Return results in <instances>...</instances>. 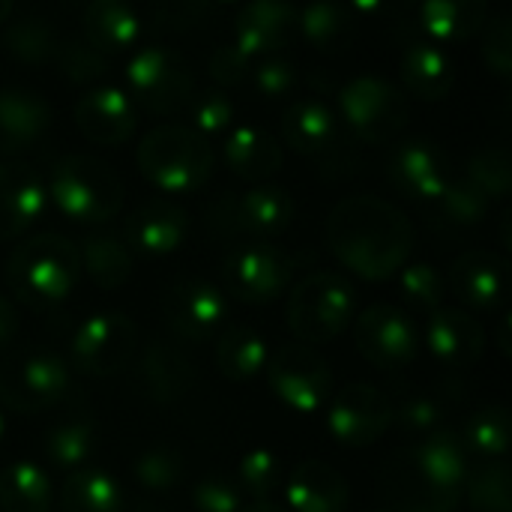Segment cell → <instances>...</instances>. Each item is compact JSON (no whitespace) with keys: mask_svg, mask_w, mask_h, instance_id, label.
<instances>
[{"mask_svg":"<svg viewBox=\"0 0 512 512\" xmlns=\"http://www.w3.org/2000/svg\"><path fill=\"white\" fill-rule=\"evenodd\" d=\"M3 435H6V417H3V411H0V441H3Z\"/></svg>","mask_w":512,"mask_h":512,"instance_id":"cell-61","label":"cell"},{"mask_svg":"<svg viewBox=\"0 0 512 512\" xmlns=\"http://www.w3.org/2000/svg\"><path fill=\"white\" fill-rule=\"evenodd\" d=\"M291 512H345L348 510V480L324 462H303L282 483Z\"/></svg>","mask_w":512,"mask_h":512,"instance_id":"cell-27","label":"cell"},{"mask_svg":"<svg viewBox=\"0 0 512 512\" xmlns=\"http://www.w3.org/2000/svg\"><path fill=\"white\" fill-rule=\"evenodd\" d=\"M222 159H225L228 171L237 174L240 180L261 183L282 168L285 153L270 132H264L258 126H237V129L225 132Z\"/></svg>","mask_w":512,"mask_h":512,"instance_id":"cell-31","label":"cell"},{"mask_svg":"<svg viewBox=\"0 0 512 512\" xmlns=\"http://www.w3.org/2000/svg\"><path fill=\"white\" fill-rule=\"evenodd\" d=\"M252 84L264 99H285L297 90L300 84V72L291 60L285 57H264L255 69H252Z\"/></svg>","mask_w":512,"mask_h":512,"instance_id":"cell-52","label":"cell"},{"mask_svg":"<svg viewBox=\"0 0 512 512\" xmlns=\"http://www.w3.org/2000/svg\"><path fill=\"white\" fill-rule=\"evenodd\" d=\"M354 306H357L354 285L333 270H318L303 276L291 288L285 321L288 330L297 336V342L324 345L345 333V327L354 318Z\"/></svg>","mask_w":512,"mask_h":512,"instance_id":"cell-5","label":"cell"},{"mask_svg":"<svg viewBox=\"0 0 512 512\" xmlns=\"http://www.w3.org/2000/svg\"><path fill=\"white\" fill-rule=\"evenodd\" d=\"M54 489L33 462H15L0 471V512H51Z\"/></svg>","mask_w":512,"mask_h":512,"instance_id":"cell-39","label":"cell"},{"mask_svg":"<svg viewBox=\"0 0 512 512\" xmlns=\"http://www.w3.org/2000/svg\"><path fill=\"white\" fill-rule=\"evenodd\" d=\"M240 512H291V510L279 507L276 501H252V504H246Z\"/></svg>","mask_w":512,"mask_h":512,"instance_id":"cell-58","label":"cell"},{"mask_svg":"<svg viewBox=\"0 0 512 512\" xmlns=\"http://www.w3.org/2000/svg\"><path fill=\"white\" fill-rule=\"evenodd\" d=\"M84 33H87V42L93 48H99L102 54H120V51H129L138 42L141 21L120 0H114V3H90L87 15H84Z\"/></svg>","mask_w":512,"mask_h":512,"instance_id":"cell-36","label":"cell"},{"mask_svg":"<svg viewBox=\"0 0 512 512\" xmlns=\"http://www.w3.org/2000/svg\"><path fill=\"white\" fill-rule=\"evenodd\" d=\"M78 258L84 276L102 291H117L132 279V252L117 234H87L78 246Z\"/></svg>","mask_w":512,"mask_h":512,"instance_id":"cell-35","label":"cell"},{"mask_svg":"<svg viewBox=\"0 0 512 512\" xmlns=\"http://www.w3.org/2000/svg\"><path fill=\"white\" fill-rule=\"evenodd\" d=\"M348 3L363 15H399V12L417 6L420 0H348Z\"/></svg>","mask_w":512,"mask_h":512,"instance_id":"cell-55","label":"cell"},{"mask_svg":"<svg viewBox=\"0 0 512 512\" xmlns=\"http://www.w3.org/2000/svg\"><path fill=\"white\" fill-rule=\"evenodd\" d=\"M327 243L345 270L366 282L393 279L411 258L414 225L384 198L351 195L327 219Z\"/></svg>","mask_w":512,"mask_h":512,"instance_id":"cell-1","label":"cell"},{"mask_svg":"<svg viewBox=\"0 0 512 512\" xmlns=\"http://www.w3.org/2000/svg\"><path fill=\"white\" fill-rule=\"evenodd\" d=\"M468 504L474 512H512V474L501 459L468 474Z\"/></svg>","mask_w":512,"mask_h":512,"instance_id":"cell-45","label":"cell"},{"mask_svg":"<svg viewBox=\"0 0 512 512\" xmlns=\"http://www.w3.org/2000/svg\"><path fill=\"white\" fill-rule=\"evenodd\" d=\"M297 33L321 54H342L357 36V21L339 0H312L297 12Z\"/></svg>","mask_w":512,"mask_h":512,"instance_id":"cell-32","label":"cell"},{"mask_svg":"<svg viewBox=\"0 0 512 512\" xmlns=\"http://www.w3.org/2000/svg\"><path fill=\"white\" fill-rule=\"evenodd\" d=\"M12 18V0H0V24Z\"/></svg>","mask_w":512,"mask_h":512,"instance_id":"cell-59","label":"cell"},{"mask_svg":"<svg viewBox=\"0 0 512 512\" xmlns=\"http://www.w3.org/2000/svg\"><path fill=\"white\" fill-rule=\"evenodd\" d=\"M270 360V348L255 327L231 324L219 333L213 363L228 381H249L264 372Z\"/></svg>","mask_w":512,"mask_h":512,"instance_id":"cell-34","label":"cell"},{"mask_svg":"<svg viewBox=\"0 0 512 512\" xmlns=\"http://www.w3.org/2000/svg\"><path fill=\"white\" fill-rule=\"evenodd\" d=\"M15 333H18V312H15V306L0 294V354L12 345Z\"/></svg>","mask_w":512,"mask_h":512,"instance_id":"cell-56","label":"cell"},{"mask_svg":"<svg viewBox=\"0 0 512 512\" xmlns=\"http://www.w3.org/2000/svg\"><path fill=\"white\" fill-rule=\"evenodd\" d=\"M450 288L471 309H501L510 291V267L498 252H465L450 267Z\"/></svg>","mask_w":512,"mask_h":512,"instance_id":"cell-20","label":"cell"},{"mask_svg":"<svg viewBox=\"0 0 512 512\" xmlns=\"http://www.w3.org/2000/svg\"><path fill=\"white\" fill-rule=\"evenodd\" d=\"M126 246L144 258H165L177 252L189 234V216L171 201H144L126 219Z\"/></svg>","mask_w":512,"mask_h":512,"instance_id":"cell-21","label":"cell"},{"mask_svg":"<svg viewBox=\"0 0 512 512\" xmlns=\"http://www.w3.org/2000/svg\"><path fill=\"white\" fill-rule=\"evenodd\" d=\"M378 512H387V510H378Z\"/></svg>","mask_w":512,"mask_h":512,"instance_id":"cell-64","label":"cell"},{"mask_svg":"<svg viewBox=\"0 0 512 512\" xmlns=\"http://www.w3.org/2000/svg\"><path fill=\"white\" fill-rule=\"evenodd\" d=\"M210 9H213V0H156L153 15H156L159 27L192 30V27L204 24Z\"/></svg>","mask_w":512,"mask_h":512,"instance_id":"cell-54","label":"cell"},{"mask_svg":"<svg viewBox=\"0 0 512 512\" xmlns=\"http://www.w3.org/2000/svg\"><path fill=\"white\" fill-rule=\"evenodd\" d=\"M138 171L150 186L168 195L201 189L216 165L213 147L189 126H156L138 141Z\"/></svg>","mask_w":512,"mask_h":512,"instance_id":"cell-4","label":"cell"},{"mask_svg":"<svg viewBox=\"0 0 512 512\" xmlns=\"http://www.w3.org/2000/svg\"><path fill=\"white\" fill-rule=\"evenodd\" d=\"M165 321L186 342H207L225 330L228 321V297L207 279H180L168 288Z\"/></svg>","mask_w":512,"mask_h":512,"instance_id":"cell-15","label":"cell"},{"mask_svg":"<svg viewBox=\"0 0 512 512\" xmlns=\"http://www.w3.org/2000/svg\"><path fill=\"white\" fill-rule=\"evenodd\" d=\"M339 120L363 144H387L402 135L411 117L408 96L378 75L351 78L339 93Z\"/></svg>","mask_w":512,"mask_h":512,"instance_id":"cell-6","label":"cell"},{"mask_svg":"<svg viewBox=\"0 0 512 512\" xmlns=\"http://www.w3.org/2000/svg\"><path fill=\"white\" fill-rule=\"evenodd\" d=\"M489 204L492 201L471 180L462 177V180H450L444 192L426 204V219L432 222V228L444 234H465L486 219Z\"/></svg>","mask_w":512,"mask_h":512,"instance_id":"cell-33","label":"cell"},{"mask_svg":"<svg viewBox=\"0 0 512 512\" xmlns=\"http://www.w3.org/2000/svg\"><path fill=\"white\" fill-rule=\"evenodd\" d=\"M195 512H240L246 507V495L240 492L237 480L225 474H207L192 489Z\"/></svg>","mask_w":512,"mask_h":512,"instance_id":"cell-50","label":"cell"},{"mask_svg":"<svg viewBox=\"0 0 512 512\" xmlns=\"http://www.w3.org/2000/svg\"><path fill=\"white\" fill-rule=\"evenodd\" d=\"M249 69H252V60L237 45H219L210 54V63H207V72H210V78H213V84L219 90L240 87L249 78Z\"/></svg>","mask_w":512,"mask_h":512,"instance_id":"cell-53","label":"cell"},{"mask_svg":"<svg viewBox=\"0 0 512 512\" xmlns=\"http://www.w3.org/2000/svg\"><path fill=\"white\" fill-rule=\"evenodd\" d=\"M381 486L396 512H456L462 501L459 492H447L438 483H432L411 462L408 450L390 456V462L381 471Z\"/></svg>","mask_w":512,"mask_h":512,"instance_id":"cell-25","label":"cell"},{"mask_svg":"<svg viewBox=\"0 0 512 512\" xmlns=\"http://www.w3.org/2000/svg\"><path fill=\"white\" fill-rule=\"evenodd\" d=\"M183 471H186L183 453L177 447H168V444L147 447L132 462V480L147 495H168L171 489H177L183 483Z\"/></svg>","mask_w":512,"mask_h":512,"instance_id":"cell-42","label":"cell"},{"mask_svg":"<svg viewBox=\"0 0 512 512\" xmlns=\"http://www.w3.org/2000/svg\"><path fill=\"white\" fill-rule=\"evenodd\" d=\"M498 348L504 357H510V312L501 315V327H498Z\"/></svg>","mask_w":512,"mask_h":512,"instance_id":"cell-57","label":"cell"},{"mask_svg":"<svg viewBox=\"0 0 512 512\" xmlns=\"http://www.w3.org/2000/svg\"><path fill=\"white\" fill-rule=\"evenodd\" d=\"M45 204V183L30 165L0 162V240L27 234L45 213Z\"/></svg>","mask_w":512,"mask_h":512,"instance_id":"cell-24","label":"cell"},{"mask_svg":"<svg viewBox=\"0 0 512 512\" xmlns=\"http://www.w3.org/2000/svg\"><path fill=\"white\" fill-rule=\"evenodd\" d=\"M75 123L87 141L117 147L135 132V105L120 87H90L75 102Z\"/></svg>","mask_w":512,"mask_h":512,"instance_id":"cell-23","label":"cell"},{"mask_svg":"<svg viewBox=\"0 0 512 512\" xmlns=\"http://www.w3.org/2000/svg\"><path fill=\"white\" fill-rule=\"evenodd\" d=\"M72 387L69 366L48 351L21 354L0 366V402L15 414H42Z\"/></svg>","mask_w":512,"mask_h":512,"instance_id":"cell-10","label":"cell"},{"mask_svg":"<svg viewBox=\"0 0 512 512\" xmlns=\"http://www.w3.org/2000/svg\"><path fill=\"white\" fill-rule=\"evenodd\" d=\"M489 201L507 198L512 189V156L507 147H483L468 159V177Z\"/></svg>","mask_w":512,"mask_h":512,"instance_id":"cell-46","label":"cell"},{"mask_svg":"<svg viewBox=\"0 0 512 512\" xmlns=\"http://www.w3.org/2000/svg\"><path fill=\"white\" fill-rule=\"evenodd\" d=\"M399 297L405 300L408 309L432 315L435 309L444 306L447 297V282L441 276V270L429 261H417V264H405L399 273Z\"/></svg>","mask_w":512,"mask_h":512,"instance_id":"cell-43","label":"cell"},{"mask_svg":"<svg viewBox=\"0 0 512 512\" xmlns=\"http://www.w3.org/2000/svg\"><path fill=\"white\" fill-rule=\"evenodd\" d=\"M51 126V105L27 87L0 90V156L30 150Z\"/></svg>","mask_w":512,"mask_h":512,"instance_id":"cell-26","label":"cell"},{"mask_svg":"<svg viewBox=\"0 0 512 512\" xmlns=\"http://www.w3.org/2000/svg\"><path fill=\"white\" fill-rule=\"evenodd\" d=\"M132 512H165L162 507H153V504H138Z\"/></svg>","mask_w":512,"mask_h":512,"instance_id":"cell-60","label":"cell"},{"mask_svg":"<svg viewBox=\"0 0 512 512\" xmlns=\"http://www.w3.org/2000/svg\"><path fill=\"white\" fill-rule=\"evenodd\" d=\"M297 36V6L288 0H249L234 24V45L252 57H273Z\"/></svg>","mask_w":512,"mask_h":512,"instance_id":"cell-19","label":"cell"},{"mask_svg":"<svg viewBox=\"0 0 512 512\" xmlns=\"http://www.w3.org/2000/svg\"><path fill=\"white\" fill-rule=\"evenodd\" d=\"M426 348L447 369H471L486 348V333L465 309L441 306L429 315Z\"/></svg>","mask_w":512,"mask_h":512,"instance_id":"cell-22","label":"cell"},{"mask_svg":"<svg viewBox=\"0 0 512 512\" xmlns=\"http://www.w3.org/2000/svg\"><path fill=\"white\" fill-rule=\"evenodd\" d=\"M297 273L294 255L270 243H252L234 249L222 264L225 291L243 303L264 306L279 300Z\"/></svg>","mask_w":512,"mask_h":512,"instance_id":"cell-11","label":"cell"},{"mask_svg":"<svg viewBox=\"0 0 512 512\" xmlns=\"http://www.w3.org/2000/svg\"><path fill=\"white\" fill-rule=\"evenodd\" d=\"M81 279L78 246L63 234H33L18 243L6 261V285L12 297L36 312L54 309L75 291Z\"/></svg>","mask_w":512,"mask_h":512,"instance_id":"cell-2","label":"cell"},{"mask_svg":"<svg viewBox=\"0 0 512 512\" xmlns=\"http://www.w3.org/2000/svg\"><path fill=\"white\" fill-rule=\"evenodd\" d=\"M411 462L441 489L447 492H465V480L471 474V453L465 447V441L450 432V429H438L426 438H420L414 447H405Z\"/></svg>","mask_w":512,"mask_h":512,"instance_id":"cell-29","label":"cell"},{"mask_svg":"<svg viewBox=\"0 0 512 512\" xmlns=\"http://www.w3.org/2000/svg\"><path fill=\"white\" fill-rule=\"evenodd\" d=\"M399 75H402L405 90L411 96H417L420 102H438L456 84V66H453L450 54L429 39H414L405 48Z\"/></svg>","mask_w":512,"mask_h":512,"instance_id":"cell-30","label":"cell"},{"mask_svg":"<svg viewBox=\"0 0 512 512\" xmlns=\"http://www.w3.org/2000/svg\"><path fill=\"white\" fill-rule=\"evenodd\" d=\"M3 51L24 63V66H48L54 63L57 51H60V33L54 30V24L42 15H24L15 21H6V30L0 36Z\"/></svg>","mask_w":512,"mask_h":512,"instance_id":"cell-37","label":"cell"},{"mask_svg":"<svg viewBox=\"0 0 512 512\" xmlns=\"http://www.w3.org/2000/svg\"><path fill=\"white\" fill-rule=\"evenodd\" d=\"M60 512H123V492L111 474L84 465L66 477Z\"/></svg>","mask_w":512,"mask_h":512,"instance_id":"cell-38","label":"cell"},{"mask_svg":"<svg viewBox=\"0 0 512 512\" xmlns=\"http://www.w3.org/2000/svg\"><path fill=\"white\" fill-rule=\"evenodd\" d=\"M138 330L123 312H96L72 336V366L87 378H114L132 366Z\"/></svg>","mask_w":512,"mask_h":512,"instance_id":"cell-9","label":"cell"},{"mask_svg":"<svg viewBox=\"0 0 512 512\" xmlns=\"http://www.w3.org/2000/svg\"><path fill=\"white\" fill-rule=\"evenodd\" d=\"M282 138L312 162L330 165L342 156V120L321 99H300L282 117Z\"/></svg>","mask_w":512,"mask_h":512,"instance_id":"cell-18","label":"cell"},{"mask_svg":"<svg viewBox=\"0 0 512 512\" xmlns=\"http://www.w3.org/2000/svg\"><path fill=\"white\" fill-rule=\"evenodd\" d=\"M264 372L273 396L294 414H318L333 393L330 363L312 345L303 342L276 348Z\"/></svg>","mask_w":512,"mask_h":512,"instance_id":"cell-8","label":"cell"},{"mask_svg":"<svg viewBox=\"0 0 512 512\" xmlns=\"http://www.w3.org/2000/svg\"><path fill=\"white\" fill-rule=\"evenodd\" d=\"M96 447V426L90 417L72 414L54 423L45 435V459L60 471H78L87 465Z\"/></svg>","mask_w":512,"mask_h":512,"instance_id":"cell-40","label":"cell"},{"mask_svg":"<svg viewBox=\"0 0 512 512\" xmlns=\"http://www.w3.org/2000/svg\"><path fill=\"white\" fill-rule=\"evenodd\" d=\"M387 177L399 195L420 201L423 207L435 201L444 192V186L453 180L444 150L435 147L429 138L402 141L387 162Z\"/></svg>","mask_w":512,"mask_h":512,"instance_id":"cell-16","label":"cell"},{"mask_svg":"<svg viewBox=\"0 0 512 512\" xmlns=\"http://www.w3.org/2000/svg\"><path fill=\"white\" fill-rule=\"evenodd\" d=\"M294 213H297L294 198L282 186L261 183L237 198H222L210 219L225 234H243L261 243L288 231Z\"/></svg>","mask_w":512,"mask_h":512,"instance_id":"cell-14","label":"cell"},{"mask_svg":"<svg viewBox=\"0 0 512 512\" xmlns=\"http://www.w3.org/2000/svg\"><path fill=\"white\" fill-rule=\"evenodd\" d=\"M282 483H285L282 462L267 447L249 450L237 465V486L252 501H273L276 492H282Z\"/></svg>","mask_w":512,"mask_h":512,"instance_id":"cell-44","label":"cell"},{"mask_svg":"<svg viewBox=\"0 0 512 512\" xmlns=\"http://www.w3.org/2000/svg\"><path fill=\"white\" fill-rule=\"evenodd\" d=\"M213 3H237V0H213Z\"/></svg>","mask_w":512,"mask_h":512,"instance_id":"cell-63","label":"cell"},{"mask_svg":"<svg viewBox=\"0 0 512 512\" xmlns=\"http://www.w3.org/2000/svg\"><path fill=\"white\" fill-rule=\"evenodd\" d=\"M135 393L150 405H177L183 402L195 387V369L189 357L168 345V342H150L138 360H135Z\"/></svg>","mask_w":512,"mask_h":512,"instance_id":"cell-17","label":"cell"},{"mask_svg":"<svg viewBox=\"0 0 512 512\" xmlns=\"http://www.w3.org/2000/svg\"><path fill=\"white\" fill-rule=\"evenodd\" d=\"M483 63L489 66V72H495L498 78H510L512 75V21L510 15H495L486 18L483 24Z\"/></svg>","mask_w":512,"mask_h":512,"instance_id":"cell-51","label":"cell"},{"mask_svg":"<svg viewBox=\"0 0 512 512\" xmlns=\"http://www.w3.org/2000/svg\"><path fill=\"white\" fill-rule=\"evenodd\" d=\"M60 75L72 84H96L99 78L108 75V54L93 48L87 39H69L60 42V51L54 57Z\"/></svg>","mask_w":512,"mask_h":512,"instance_id":"cell-48","label":"cell"},{"mask_svg":"<svg viewBox=\"0 0 512 512\" xmlns=\"http://www.w3.org/2000/svg\"><path fill=\"white\" fill-rule=\"evenodd\" d=\"M444 414V402L432 393H408L393 405V423L417 441L444 429Z\"/></svg>","mask_w":512,"mask_h":512,"instance_id":"cell-47","label":"cell"},{"mask_svg":"<svg viewBox=\"0 0 512 512\" xmlns=\"http://www.w3.org/2000/svg\"><path fill=\"white\" fill-rule=\"evenodd\" d=\"M126 84L132 105H141L156 117L180 111L195 93V75L189 63L165 45L138 48L126 63Z\"/></svg>","mask_w":512,"mask_h":512,"instance_id":"cell-7","label":"cell"},{"mask_svg":"<svg viewBox=\"0 0 512 512\" xmlns=\"http://www.w3.org/2000/svg\"><path fill=\"white\" fill-rule=\"evenodd\" d=\"M510 411L507 405H486L480 411H474L465 423V447L468 453L492 462V459H501L507 450H510Z\"/></svg>","mask_w":512,"mask_h":512,"instance_id":"cell-41","label":"cell"},{"mask_svg":"<svg viewBox=\"0 0 512 512\" xmlns=\"http://www.w3.org/2000/svg\"><path fill=\"white\" fill-rule=\"evenodd\" d=\"M189 117H192V126L201 138H219L231 129L234 123V105L231 99L225 96V90L219 87H210V90H201V93H192L189 99Z\"/></svg>","mask_w":512,"mask_h":512,"instance_id":"cell-49","label":"cell"},{"mask_svg":"<svg viewBox=\"0 0 512 512\" xmlns=\"http://www.w3.org/2000/svg\"><path fill=\"white\" fill-rule=\"evenodd\" d=\"M393 426V402L372 384L342 387L327 408V432L336 444L363 450L378 444Z\"/></svg>","mask_w":512,"mask_h":512,"instance_id":"cell-13","label":"cell"},{"mask_svg":"<svg viewBox=\"0 0 512 512\" xmlns=\"http://www.w3.org/2000/svg\"><path fill=\"white\" fill-rule=\"evenodd\" d=\"M489 18V0H420L417 21L429 42L462 45L474 39Z\"/></svg>","mask_w":512,"mask_h":512,"instance_id":"cell-28","label":"cell"},{"mask_svg":"<svg viewBox=\"0 0 512 512\" xmlns=\"http://www.w3.org/2000/svg\"><path fill=\"white\" fill-rule=\"evenodd\" d=\"M90 3H114V0H90ZM123 3V0H120Z\"/></svg>","mask_w":512,"mask_h":512,"instance_id":"cell-62","label":"cell"},{"mask_svg":"<svg viewBox=\"0 0 512 512\" xmlns=\"http://www.w3.org/2000/svg\"><path fill=\"white\" fill-rule=\"evenodd\" d=\"M48 201L78 225H105L123 210V180L111 165L87 153H66L48 174Z\"/></svg>","mask_w":512,"mask_h":512,"instance_id":"cell-3","label":"cell"},{"mask_svg":"<svg viewBox=\"0 0 512 512\" xmlns=\"http://www.w3.org/2000/svg\"><path fill=\"white\" fill-rule=\"evenodd\" d=\"M354 342L360 357L384 372L405 369L420 354V330L414 318L393 303L363 309L354 324Z\"/></svg>","mask_w":512,"mask_h":512,"instance_id":"cell-12","label":"cell"}]
</instances>
